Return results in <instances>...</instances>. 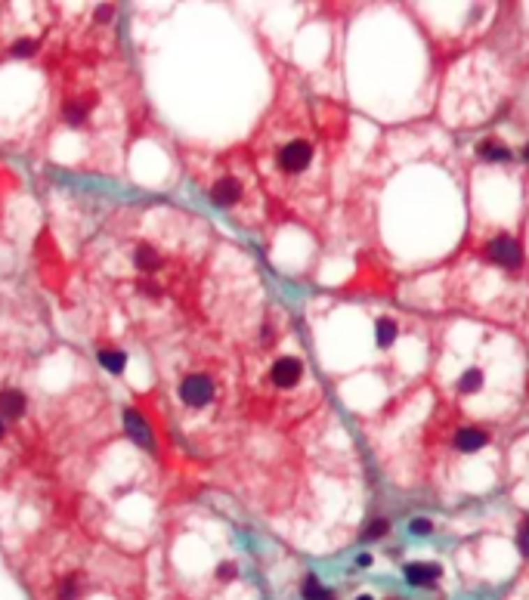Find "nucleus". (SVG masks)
<instances>
[{
    "label": "nucleus",
    "mask_w": 529,
    "mask_h": 600,
    "mask_svg": "<svg viewBox=\"0 0 529 600\" xmlns=\"http://www.w3.org/2000/svg\"><path fill=\"white\" fill-rule=\"evenodd\" d=\"M121 105L115 99V87L96 75L93 66H71L59 81L56 96V121L68 133H103V142L115 137V124Z\"/></svg>",
    "instance_id": "obj_2"
},
{
    "label": "nucleus",
    "mask_w": 529,
    "mask_h": 600,
    "mask_svg": "<svg viewBox=\"0 0 529 600\" xmlns=\"http://www.w3.org/2000/svg\"><path fill=\"white\" fill-rule=\"evenodd\" d=\"M170 403L183 427H211V415L223 403V381L211 366V356H195L177 371Z\"/></svg>",
    "instance_id": "obj_3"
},
{
    "label": "nucleus",
    "mask_w": 529,
    "mask_h": 600,
    "mask_svg": "<svg viewBox=\"0 0 529 600\" xmlns=\"http://www.w3.org/2000/svg\"><path fill=\"white\" fill-rule=\"evenodd\" d=\"M517 545H520V551H523V557H529V520L523 523V530H520V535H517Z\"/></svg>",
    "instance_id": "obj_18"
},
{
    "label": "nucleus",
    "mask_w": 529,
    "mask_h": 600,
    "mask_svg": "<svg viewBox=\"0 0 529 600\" xmlns=\"http://www.w3.org/2000/svg\"><path fill=\"white\" fill-rule=\"evenodd\" d=\"M124 430L131 433L133 440L140 442L142 449H149V452H155V437H152V427H149V421L140 415L137 409H124Z\"/></svg>",
    "instance_id": "obj_8"
},
{
    "label": "nucleus",
    "mask_w": 529,
    "mask_h": 600,
    "mask_svg": "<svg viewBox=\"0 0 529 600\" xmlns=\"http://www.w3.org/2000/svg\"><path fill=\"white\" fill-rule=\"evenodd\" d=\"M486 442H489V437H486L480 427H464V430H459V437H455V446H459L461 452H477V449H483Z\"/></svg>",
    "instance_id": "obj_11"
},
{
    "label": "nucleus",
    "mask_w": 529,
    "mask_h": 600,
    "mask_svg": "<svg viewBox=\"0 0 529 600\" xmlns=\"http://www.w3.org/2000/svg\"><path fill=\"white\" fill-rule=\"evenodd\" d=\"M523 158L529 161V142H526V146H523Z\"/></svg>",
    "instance_id": "obj_20"
},
{
    "label": "nucleus",
    "mask_w": 529,
    "mask_h": 600,
    "mask_svg": "<svg viewBox=\"0 0 529 600\" xmlns=\"http://www.w3.org/2000/svg\"><path fill=\"white\" fill-rule=\"evenodd\" d=\"M96 359L109 375H124V368H127V353L121 347H112V344H99Z\"/></svg>",
    "instance_id": "obj_9"
},
{
    "label": "nucleus",
    "mask_w": 529,
    "mask_h": 600,
    "mask_svg": "<svg viewBox=\"0 0 529 600\" xmlns=\"http://www.w3.org/2000/svg\"><path fill=\"white\" fill-rule=\"evenodd\" d=\"M180 213L170 217V226H164L167 211H146L149 226H140L142 232L133 230H115V245L103 251V263L121 260L124 269L105 273L109 278L124 285V303H137L142 310L149 306H161L167 297H180L183 285L189 278V269L195 267V257L186 248V232L198 230L202 220H192L186 230L174 232V220Z\"/></svg>",
    "instance_id": "obj_1"
},
{
    "label": "nucleus",
    "mask_w": 529,
    "mask_h": 600,
    "mask_svg": "<svg viewBox=\"0 0 529 600\" xmlns=\"http://www.w3.org/2000/svg\"><path fill=\"white\" fill-rule=\"evenodd\" d=\"M412 532H418V535H427L431 532V523H427V520H412Z\"/></svg>",
    "instance_id": "obj_19"
},
{
    "label": "nucleus",
    "mask_w": 529,
    "mask_h": 600,
    "mask_svg": "<svg viewBox=\"0 0 529 600\" xmlns=\"http://www.w3.org/2000/svg\"><path fill=\"white\" fill-rule=\"evenodd\" d=\"M304 600H334V594L319 585L316 576H306V582H304Z\"/></svg>",
    "instance_id": "obj_14"
},
{
    "label": "nucleus",
    "mask_w": 529,
    "mask_h": 600,
    "mask_svg": "<svg viewBox=\"0 0 529 600\" xmlns=\"http://www.w3.org/2000/svg\"><path fill=\"white\" fill-rule=\"evenodd\" d=\"M304 377V362L297 356H278V359L269 366V384L276 390H295Z\"/></svg>",
    "instance_id": "obj_6"
},
{
    "label": "nucleus",
    "mask_w": 529,
    "mask_h": 600,
    "mask_svg": "<svg viewBox=\"0 0 529 600\" xmlns=\"http://www.w3.org/2000/svg\"><path fill=\"white\" fill-rule=\"evenodd\" d=\"M186 161H189V170L195 177V186L204 192V198L217 211L241 217L251 208V183H248V177L241 174V167L230 155L189 152Z\"/></svg>",
    "instance_id": "obj_4"
},
{
    "label": "nucleus",
    "mask_w": 529,
    "mask_h": 600,
    "mask_svg": "<svg viewBox=\"0 0 529 600\" xmlns=\"http://www.w3.org/2000/svg\"><path fill=\"white\" fill-rule=\"evenodd\" d=\"M489 257L498 263V267H520V260H523V251H520V245L514 239H507V235H498V239L489 241Z\"/></svg>",
    "instance_id": "obj_7"
},
{
    "label": "nucleus",
    "mask_w": 529,
    "mask_h": 600,
    "mask_svg": "<svg viewBox=\"0 0 529 600\" xmlns=\"http://www.w3.org/2000/svg\"><path fill=\"white\" fill-rule=\"evenodd\" d=\"M313 158H316V149H313V142L304 140V137H291V140L278 142L276 152H273L276 170H278V174H285V177L306 174V170H310V164H313Z\"/></svg>",
    "instance_id": "obj_5"
},
{
    "label": "nucleus",
    "mask_w": 529,
    "mask_h": 600,
    "mask_svg": "<svg viewBox=\"0 0 529 600\" xmlns=\"http://www.w3.org/2000/svg\"><path fill=\"white\" fill-rule=\"evenodd\" d=\"M387 530H390V523H387V520H371V523H368V530H366V539H381V535L387 532Z\"/></svg>",
    "instance_id": "obj_17"
},
{
    "label": "nucleus",
    "mask_w": 529,
    "mask_h": 600,
    "mask_svg": "<svg viewBox=\"0 0 529 600\" xmlns=\"http://www.w3.org/2000/svg\"><path fill=\"white\" fill-rule=\"evenodd\" d=\"M477 155H480L483 161H507L511 158V149L498 146V142H492V140H483L480 146H477Z\"/></svg>",
    "instance_id": "obj_12"
},
{
    "label": "nucleus",
    "mask_w": 529,
    "mask_h": 600,
    "mask_svg": "<svg viewBox=\"0 0 529 600\" xmlns=\"http://www.w3.org/2000/svg\"><path fill=\"white\" fill-rule=\"evenodd\" d=\"M483 387V371L480 368H468L461 375V381H459V390L461 393H474V390H480Z\"/></svg>",
    "instance_id": "obj_15"
},
{
    "label": "nucleus",
    "mask_w": 529,
    "mask_h": 600,
    "mask_svg": "<svg viewBox=\"0 0 529 600\" xmlns=\"http://www.w3.org/2000/svg\"><path fill=\"white\" fill-rule=\"evenodd\" d=\"M375 340H378V347H390L393 340H396V322H393V319H378Z\"/></svg>",
    "instance_id": "obj_13"
},
{
    "label": "nucleus",
    "mask_w": 529,
    "mask_h": 600,
    "mask_svg": "<svg viewBox=\"0 0 529 600\" xmlns=\"http://www.w3.org/2000/svg\"><path fill=\"white\" fill-rule=\"evenodd\" d=\"M16 427L19 424H13L10 418L0 412V452H6V449L13 446V437H16Z\"/></svg>",
    "instance_id": "obj_16"
},
{
    "label": "nucleus",
    "mask_w": 529,
    "mask_h": 600,
    "mask_svg": "<svg viewBox=\"0 0 529 600\" xmlns=\"http://www.w3.org/2000/svg\"><path fill=\"white\" fill-rule=\"evenodd\" d=\"M442 569L437 567V563H405L403 576L409 585H418V588H424V585H433L440 578Z\"/></svg>",
    "instance_id": "obj_10"
},
{
    "label": "nucleus",
    "mask_w": 529,
    "mask_h": 600,
    "mask_svg": "<svg viewBox=\"0 0 529 600\" xmlns=\"http://www.w3.org/2000/svg\"><path fill=\"white\" fill-rule=\"evenodd\" d=\"M356 600H371V597H368V594H362V597H356Z\"/></svg>",
    "instance_id": "obj_21"
}]
</instances>
